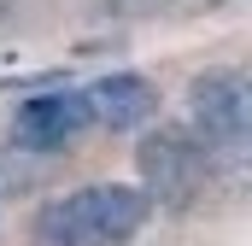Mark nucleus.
Listing matches in <instances>:
<instances>
[{
	"label": "nucleus",
	"mask_w": 252,
	"mask_h": 246,
	"mask_svg": "<svg viewBox=\"0 0 252 246\" xmlns=\"http://www.w3.org/2000/svg\"><path fill=\"white\" fill-rule=\"evenodd\" d=\"M153 217L141 182H88L47 199L30 223L35 246H129Z\"/></svg>",
	"instance_id": "f257e3e1"
},
{
	"label": "nucleus",
	"mask_w": 252,
	"mask_h": 246,
	"mask_svg": "<svg viewBox=\"0 0 252 246\" xmlns=\"http://www.w3.org/2000/svg\"><path fill=\"white\" fill-rule=\"evenodd\" d=\"M188 123L223 164H252V64H211L188 82Z\"/></svg>",
	"instance_id": "f03ea898"
},
{
	"label": "nucleus",
	"mask_w": 252,
	"mask_h": 246,
	"mask_svg": "<svg viewBox=\"0 0 252 246\" xmlns=\"http://www.w3.org/2000/svg\"><path fill=\"white\" fill-rule=\"evenodd\" d=\"M211 164H217V153L205 147V135L193 123L188 129L182 123L147 129L135 141V176L147 187V199L164 205V211H188L193 199L205 193V182H211Z\"/></svg>",
	"instance_id": "7ed1b4c3"
},
{
	"label": "nucleus",
	"mask_w": 252,
	"mask_h": 246,
	"mask_svg": "<svg viewBox=\"0 0 252 246\" xmlns=\"http://www.w3.org/2000/svg\"><path fill=\"white\" fill-rule=\"evenodd\" d=\"M94 100L88 88H41L12 112V147L24 153H64L94 129Z\"/></svg>",
	"instance_id": "20e7f679"
},
{
	"label": "nucleus",
	"mask_w": 252,
	"mask_h": 246,
	"mask_svg": "<svg viewBox=\"0 0 252 246\" xmlns=\"http://www.w3.org/2000/svg\"><path fill=\"white\" fill-rule=\"evenodd\" d=\"M88 100H94V118L112 135H135L158 118V82L141 76V70H112V76H94L88 82Z\"/></svg>",
	"instance_id": "39448f33"
},
{
	"label": "nucleus",
	"mask_w": 252,
	"mask_h": 246,
	"mask_svg": "<svg viewBox=\"0 0 252 246\" xmlns=\"http://www.w3.org/2000/svg\"><path fill=\"white\" fill-rule=\"evenodd\" d=\"M106 18L118 24H153V18H182V12H205L211 0H100Z\"/></svg>",
	"instance_id": "423d86ee"
},
{
	"label": "nucleus",
	"mask_w": 252,
	"mask_h": 246,
	"mask_svg": "<svg viewBox=\"0 0 252 246\" xmlns=\"http://www.w3.org/2000/svg\"><path fill=\"white\" fill-rule=\"evenodd\" d=\"M211 6H223V0H211Z\"/></svg>",
	"instance_id": "0eeeda50"
}]
</instances>
